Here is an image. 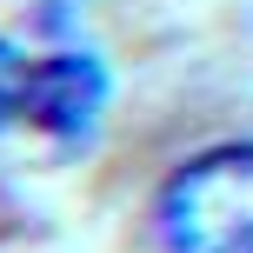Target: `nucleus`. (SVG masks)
<instances>
[{"mask_svg": "<svg viewBox=\"0 0 253 253\" xmlns=\"http://www.w3.org/2000/svg\"><path fill=\"white\" fill-rule=\"evenodd\" d=\"M160 253H253V140H213L153 187Z\"/></svg>", "mask_w": 253, "mask_h": 253, "instance_id": "nucleus-1", "label": "nucleus"}, {"mask_svg": "<svg viewBox=\"0 0 253 253\" xmlns=\"http://www.w3.org/2000/svg\"><path fill=\"white\" fill-rule=\"evenodd\" d=\"M107 107V67L93 53H40L27 67V126H40L60 147H80V140L100 126Z\"/></svg>", "mask_w": 253, "mask_h": 253, "instance_id": "nucleus-2", "label": "nucleus"}, {"mask_svg": "<svg viewBox=\"0 0 253 253\" xmlns=\"http://www.w3.org/2000/svg\"><path fill=\"white\" fill-rule=\"evenodd\" d=\"M27 67L34 60H27L13 40H0V133L27 120Z\"/></svg>", "mask_w": 253, "mask_h": 253, "instance_id": "nucleus-3", "label": "nucleus"}]
</instances>
